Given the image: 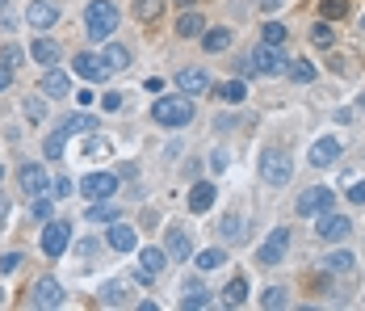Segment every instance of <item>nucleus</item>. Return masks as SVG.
I'll list each match as a JSON object with an SVG mask.
<instances>
[{
    "mask_svg": "<svg viewBox=\"0 0 365 311\" xmlns=\"http://www.w3.org/2000/svg\"><path fill=\"white\" fill-rule=\"evenodd\" d=\"M223 261H227L223 249H206V253H198V270H219Z\"/></svg>",
    "mask_w": 365,
    "mask_h": 311,
    "instance_id": "nucleus-38",
    "label": "nucleus"
},
{
    "mask_svg": "<svg viewBox=\"0 0 365 311\" xmlns=\"http://www.w3.org/2000/svg\"><path fill=\"white\" fill-rule=\"evenodd\" d=\"M92 126H97V122H92L88 114H71V118H63L59 131H63V135H80V131H92Z\"/></svg>",
    "mask_w": 365,
    "mask_h": 311,
    "instance_id": "nucleus-35",
    "label": "nucleus"
},
{
    "mask_svg": "<svg viewBox=\"0 0 365 311\" xmlns=\"http://www.w3.org/2000/svg\"><path fill=\"white\" fill-rule=\"evenodd\" d=\"M349 202L365 206V181H353V185H349Z\"/></svg>",
    "mask_w": 365,
    "mask_h": 311,
    "instance_id": "nucleus-46",
    "label": "nucleus"
},
{
    "mask_svg": "<svg viewBox=\"0 0 365 311\" xmlns=\"http://www.w3.org/2000/svg\"><path fill=\"white\" fill-rule=\"evenodd\" d=\"M319 13H324V21H340V17H349V0H319Z\"/></svg>",
    "mask_w": 365,
    "mask_h": 311,
    "instance_id": "nucleus-36",
    "label": "nucleus"
},
{
    "mask_svg": "<svg viewBox=\"0 0 365 311\" xmlns=\"http://www.w3.org/2000/svg\"><path fill=\"white\" fill-rule=\"evenodd\" d=\"M135 244H139L135 227H130V223H122V219H113V223H109V249H118V253H130Z\"/></svg>",
    "mask_w": 365,
    "mask_h": 311,
    "instance_id": "nucleus-19",
    "label": "nucleus"
},
{
    "mask_svg": "<svg viewBox=\"0 0 365 311\" xmlns=\"http://www.w3.org/2000/svg\"><path fill=\"white\" fill-rule=\"evenodd\" d=\"M135 17H139V21H156V17H164V0H135Z\"/></svg>",
    "mask_w": 365,
    "mask_h": 311,
    "instance_id": "nucleus-34",
    "label": "nucleus"
},
{
    "mask_svg": "<svg viewBox=\"0 0 365 311\" xmlns=\"http://www.w3.org/2000/svg\"><path fill=\"white\" fill-rule=\"evenodd\" d=\"M113 25H118V4H113V0H92V4L84 8V34H88L92 42L109 38Z\"/></svg>",
    "mask_w": 365,
    "mask_h": 311,
    "instance_id": "nucleus-1",
    "label": "nucleus"
},
{
    "mask_svg": "<svg viewBox=\"0 0 365 311\" xmlns=\"http://www.w3.org/2000/svg\"><path fill=\"white\" fill-rule=\"evenodd\" d=\"M113 219H122V215H118V206L109 198H101V202L88 206V223H113Z\"/></svg>",
    "mask_w": 365,
    "mask_h": 311,
    "instance_id": "nucleus-25",
    "label": "nucleus"
},
{
    "mask_svg": "<svg viewBox=\"0 0 365 311\" xmlns=\"http://www.w3.org/2000/svg\"><path fill=\"white\" fill-rule=\"evenodd\" d=\"M63 152H67V135L55 131V135L46 139V160H63Z\"/></svg>",
    "mask_w": 365,
    "mask_h": 311,
    "instance_id": "nucleus-37",
    "label": "nucleus"
},
{
    "mask_svg": "<svg viewBox=\"0 0 365 311\" xmlns=\"http://www.w3.org/2000/svg\"><path fill=\"white\" fill-rule=\"evenodd\" d=\"M67 244H71V223L50 219V223L42 227V253H46V257H63Z\"/></svg>",
    "mask_w": 365,
    "mask_h": 311,
    "instance_id": "nucleus-4",
    "label": "nucleus"
},
{
    "mask_svg": "<svg viewBox=\"0 0 365 311\" xmlns=\"http://www.w3.org/2000/svg\"><path fill=\"white\" fill-rule=\"evenodd\" d=\"M29 59H34V63H42V67H55V63L63 59V46H59L55 38H38V42L29 46Z\"/></svg>",
    "mask_w": 365,
    "mask_h": 311,
    "instance_id": "nucleus-17",
    "label": "nucleus"
},
{
    "mask_svg": "<svg viewBox=\"0 0 365 311\" xmlns=\"http://www.w3.org/2000/svg\"><path fill=\"white\" fill-rule=\"evenodd\" d=\"M50 190H55V198H67V194H71V181H67V177H55Z\"/></svg>",
    "mask_w": 365,
    "mask_h": 311,
    "instance_id": "nucleus-48",
    "label": "nucleus"
},
{
    "mask_svg": "<svg viewBox=\"0 0 365 311\" xmlns=\"http://www.w3.org/2000/svg\"><path fill=\"white\" fill-rule=\"evenodd\" d=\"M105 63H109V72H122V67H130V51L122 42H109L105 46Z\"/></svg>",
    "mask_w": 365,
    "mask_h": 311,
    "instance_id": "nucleus-29",
    "label": "nucleus"
},
{
    "mask_svg": "<svg viewBox=\"0 0 365 311\" xmlns=\"http://www.w3.org/2000/svg\"><path fill=\"white\" fill-rule=\"evenodd\" d=\"M0 177H4V164H0Z\"/></svg>",
    "mask_w": 365,
    "mask_h": 311,
    "instance_id": "nucleus-57",
    "label": "nucleus"
},
{
    "mask_svg": "<svg viewBox=\"0 0 365 311\" xmlns=\"http://www.w3.org/2000/svg\"><path fill=\"white\" fill-rule=\"evenodd\" d=\"M4 4H8V0H0V8H4Z\"/></svg>",
    "mask_w": 365,
    "mask_h": 311,
    "instance_id": "nucleus-56",
    "label": "nucleus"
},
{
    "mask_svg": "<svg viewBox=\"0 0 365 311\" xmlns=\"http://www.w3.org/2000/svg\"><path fill=\"white\" fill-rule=\"evenodd\" d=\"M277 4H282V0H261V8H265V13H273Z\"/></svg>",
    "mask_w": 365,
    "mask_h": 311,
    "instance_id": "nucleus-52",
    "label": "nucleus"
},
{
    "mask_svg": "<svg viewBox=\"0 0 365 311\" xmlns=\"http://www.w3.org/2000/svg\"><path fill=\"white\" fill-rule=\"evenodd\" d=\"M177 84H181V93H189V97H193V93L202 97V93H210V88H214V84H210V76H206L202 67H181V72H177Z\"/></svg>",
    "mask_w": 365,
    "mask_h": 311,
    "instance_id": "nucleus-14",
    "label": "nucleus"
},
{
    "mask_svg": "<svg viewBox=\"0 0 365 311\" xmlns=\"http://www.w3.org/2000/svg\"><path fill=\"white\" fill-rule=\"evenodd\" d=\"M189 257H193L189 236H185L181 227H172V232H168V261H189Z\"/></svg>",
    "mask_w": 365,
    "mask_h": 311,
    "instance_id": "nucleus-20",
    "label": "nucleus"
},
{
    "mask_svg": "<svg viewBox=\"0 0 365 311\" xmlns=\"http://www.w3.org/2000/svg\"><path fill=\"white\" fill-rule=\"evenodd\" d=\"M227 164H231V156H227V152L219 147V152L210 156V168H214V173H227Z\"/></svg>",
    "mask_w": 365,
    "mask_h": 311,
    "instance_id": "nucleus-44",
    "label": "nucleus"
},
{
    "mask_svg": "<svg viewBox=\"0 0 365 311\" xmlns=\"http://www.w3.org/2000/svg\"><path fill=\"white\" fill-rule=\"evenodd\" d=\"M84 152H88V156H105V152H109V143H105V139H88V143H84Z\"/></svg>",
    "mask_w": 365,
    "mask_h": 311,
    "instance_id": "nucleus-45",
    "label": "nucleus"
},
{
    "mask_svg": "<svg viewBox=\"0 0 365 311\" xmlns=\"http://www.w3.org/2000/svg\"><path fill=\"white\" fill-rule=\"evenodd\" d=\"M315 232H319V240H328V244H340V240H349V236H353V223H349L345 215H332V211H324Z\"/></svg>",
    "mask_w": 365,
    "mask_h": 311,
    "instance_id": "nucleus-7",
    "label": "nucleus"
},
{
    "mask_svg": "<svg viewBox=\"0 0 365 311\" xmlns=\"http://www.w3.org/2000/svg\"><path fill=\"white\" fill-rule=\"evenodd\" d=\"M290 173H294V160H290L286 152L269 147V152L261 156V177H265L269 185H286V181H290Z\"/></svg>",
    "mask_w": 365,
    "mask_h": 311,
    "instance_id": "nucleus-3",
    "label": "nucleus"
},
{
    "mask_svg": "<svg viewBox=\"0 0 365 311\" xmlns=\"http://www.w3.org/2000/svg\"><path fill=\"white\" fill-rule=\"evenodd\" d=\"M139 265L151 270V274H160V270L168 265V253H160V249H143V253H139Z\"/></svg>",
    "mask_w": 365,
    "mask_h": 311,
    "instance_id": "nucleus-33",
    "label": "nucleus"
},
{
    "mask_svg": "<svg viewBox=\"0 0 365 311\" xmlns=\"http://www.w3.org/2000/svg\"><path fill=\"white\" fill-rule=\"evenodd\" d=\"M361 34H365V13H361Z\"/></svg>",
    "mask_w": 365,
    "mask_h": 311,
    "instance_id": "nucleus-55",
    "label": "nucleus"
},
{
    "mask_svg": "<svg viewBox=\"0 0 365 311\" xmlns=\"http://www.w3.org/2000/svg\"><path fill=\"white\" fill-rule=\"evenodd\" d=\"M286 72H290V80H298V84H311V80H315V67H311L307 59H290Z\"/></svg>",
    "mask_w": 365,
    "mask_h": 311,
    "instance_id": "nucleus-32",
    "label": "nucleus"
},
{
    "mask_svg": "<svg viewBox=\"0 0 365 311\" xmlns=\"http://www.w3.org/2000/svg\"><path fill=\"white\" fill-rule=\"evenodd\" d=\"M332 198H336V194L324 190V185H319V190H307V194L298 198V215H324V211H332Z\"/></svg>",
    "mask_w": 365,
    "mask_h": 311,
    "instance_id": "nucleus-16",
    "label": "nucleus"
},
{
    "mask_svg": "<svg viewBox=\"0 0 365 311\" xmlns=\"http://www.w3.org/2000/svg\"><path fill=\"white\" fill-rule=\"evenodd\" d=\"M340 152H345V147H340V139L324 135V139H315V143H311V164H315V168H332V164L340 160Z\"/></svg>",
    "mask_w": 365,
    "mask_h": 311,
    "instance_id": "nucleus-12",
    "label": "nucleus"
},
{
    "mask_svg": "<svg viewBox=\"0 0 365 311\" xmlns=\"http://www.w3.org/2000/svg\"><path fill=\"white\" fill-rule=\"evenodd\" d=\"M311 42H315V46H332V42H336V29H332L328 21H319V25L311 29Z\"/></svg>",
    "mask_w": 365,
    "mask_h": 311,
    "instance_id": "nucleus-39",
    "label": "nucleus"
},
{
    "mask_svg": "<svg viewBox=\"0 0 365 311\" xmlns=\"http://www.w3.org/2000/svg\"><path fill=\"white\" fill-rule=\"evenodd\" d=\"M122 101H126L122 93H105V97H101V105H105V110H122Z\"/></svg>",
    "mask_w": 365,
    "mask_h": 311,
    "instance_id": "nucleus-47",
    "label": "nucleus"
},
{
    "mask_svg": "<svg viewBox=\"0 0 365 311\" xmlns=\"http://www.w3.org/2000/svg\"><path fill=\"white\" fill-rule=\"evenodd\" d=\"M151 118L160 122V126H189L193 122V97L185 93V97H160L156 105H151Z\"/></svg>",
    "mask_w": 365,
    "mask_h": 311,
    "instance_id": "nucleus-2",
    "label": "nucleus"
},
{
    "mask_svg": "<svg viewBox=\"0 0 365 311\" xmlns=\"http://www.w3.org/2000/svg\"><path fill=\"white\" fill-rule=\"evenodd\" d=\"M71 67H76V76H84L88 84H101V80L109 76V63H105V55H92V51L76 55V59H71Z\"/></svg>",
    "mask_w": 365,
    "mask_h": 311,
    "instance_id": "nucleus-6",
    "label": "nucleus"
},
{
    "mask_svg": "<svg viewBox=\"0 0 365 311\" xmlns=\"http://www.w3.org/2000/svg\"><path fill=\"white\" fill-rule=\"evenodd\" d=\"M286 249H290V227H273L269 240L261 244L256 261H261V265H282V261H286Z\"/></svg>",
    "mask_w": 365,
    "mask_h": 311,
    "instance_id": "nucleus-5",
    "label": "nucleus"
},
{
    "mask_svg": "<svg viewBox=\"0 0 365 311\" xmlns=\"http://www.w3.org/2000/svg\"><path fill=\"white\" fill-rule=\"evenodd\" d=\"M353 261H357V257H353L349 249H336V253L324 261V270H328V274H349V270H353Z\"/></svg>",
    "mask_w": 365,
    "mask_h": 311,
    "instance_id": "nucleus-30",
    "label": "nucleus"
},
{
    "mask_svg": "<svg viewBox=\"0 0 365 311\" xmlns=\"http://www.w3.org/2000/svg\"><path fill=\"white\" fill-rule=\"evenodd\" d=\"M67 93H71V76H67V72H59V67H46V76H42V97L63 101Z\"/></svg>",
    "mask_w": 365,
    "mask_h": 311,
    "instance_id": "nucleus-15",
    "label": "nucleus"
},
{
    "mask_svg": "<svg viewBox=\"0 0 365 311\" xmlns=\"http://www.w3.org/2000/svg\"><path fill=\"white\" fill-rule=\"evenodd\" d=\"M244 299H248V278L235 274V278L227 282V291H223V303H227V307H240Z\"/></svg>",
    "mask_w": 365,
    "mask_h": 311,
    "instance_id": "nucleus-27",
    "label": "nucleus"
},
{
    "mask_svg": "<svg viewBox=\"0 0 365 311\" xmlns=\"http://www.w3.org/2000/svg\"><path fill=\"white\" fill-rule=\"evenodd\" d=\"M4 215H8V202H4V194H0V219H4Z\"/></svg>",
    "mask_w": 365,
    "mask_h": 311,
    "instance_id": "nucleus-53",
    "label": "nucleus"
},
{
    "mask_svg": "<svg viewBox=\"0 0 365 311\" xmlns=\"http://www.w3.org/2000/svg\"><path fill=\"white\" fill-rule=\"evenodd\" d=\"M286 303H290V299H286V291H282V286H269V291H265V295H261V307H286Z\"/></svg>",
    "mask_w": 365,
    "mask_h": 311,
    "instance_id": "nucleus-40",
    "label": "nucleus"
},
{
    "mask_svg": "<svg viewBox=\"0 0 365 311\" xmlns=\"http://www.w3.org/2000/svg\"><path fill=\"white\" fill-rule=\"evenodd\" d=\"M17 265H21V253H8V257H4V261H0V270H4V274H13V270H17Z\"/></svg>",
    "mask_w": 365,
    "mask_h": 311,
    "instance_id": "nucleus-50",
    "label": "nucleus"
},
{
    "mask_svg": "<svg viewBox=\"0 0 365 311\" xmlns=\"http://www.w3.org/2000/svg\"><path fill=\"white\" fill-rule=\"evenodd\" d=\"M214 97H219V101H227V105H240V101L248 97V84H244V80H227V84H219V88H214Z\"/></svg>",
    "mask_w": 365,
    "mask_h": 311,
    "instance_id": "nucleus-24",
    "label": "nucleus"
},
{
    "mask_svg": "<svg viewBox=\"0 0 365 311\" xmlns=\"http://www.w3.org/2000/svg\"><path fill=\"white\" fill-rule=\"evenodd\" d=\"M219 232H223V240H227V244H244V236H248L240 215H227V219L219 223Z\"/></svg>",
    "mask_w": 365,
    "mask_h": 311,
    "instance_id": "nucleus-26",
    "label": "nucleus"
},
{
    "mask_svg": "<svg viewBox=\"0 0 365 311\" xmlns=\"http://www.w3.org/2000/svg\"><path fill=\"white\" fill-rule=\"evenodd\" d=\"M80 190H84L92 202H101V198H113V194H118V177H113V173H88V177L80 181Z\"/></svg>",
    "mask_w": 365,
    "mask_h": 311,
    "instance_id": "nucleus-10",
    "label": "nucleus"
},
{
    "mask_svg": "<svg viewBox=\"0 0 365 311\" xmlns=\"http://www.w3.org/2000/svg\"><path fill=\"white\" fill-rule=\"evenodd\" d=\"M177 34H181V38H198V34H206V17H202V13H181Z\"/></svg>",
    "mask_w": 365,
    "mask_h": 311,
    "instance_id": "nucleus-23",
    "label": "nucleus"
},
{
    "mask_svg": "<svg viewBox=\"0 0 365 311\" xmlns=\"http://www.w3.org/2000/svg\"><path fill=\"white\" fill-rule=\"evenodd\" d=\"M206 303H210L206 286H202V282H185V299H181V307L193 311V307H206Z\"/></svg>",
    "mask_w": 365,
    "mask_h": 311,
    "instance_id": "nucleus-28",
    "label": "nucleus"
},
{
    "mask_svg": "<svg viewBox=\"0 0 365 311\" xmlns=\"http://www.w3.org/2000/svg\"><path fill=\"white\" fill-rule=\"evenodd\" d=\"M25 118H29V122H42V118H46V105H42L38 97H29V101H25Z\"/></svg>",
    "mask_w": 365,
    "mask_h": 311,
    "instance_id": "nucleus-42",
    "label": "nucleus"
},
{
    "mask_svg": "<svg viewBox=\"0 0 365 311\" xmlns=\"http://www.w3.org/2000/svg\"><path fill=\"white\" fill-rule=\"evenodd\" d=\"M8 84H13V67H8V63H4V59H0V93H4V88H8Z\"/></svg>",
    "mask_w": 365,
    "mask_h": 311,
    "instance_id": "nucleus-51",
    "label": "nucleus"
},
{
    "mask_svg": "<svg viewBox=\"0 0 365 311\" xmlns=\"http://www.w3.org/2000/svg\"><path fill=\"white\" fill-rule=\"evenodd\" d=\"M177 4H185V8H189V4H198V0H177Z\"/></svg>",
    "mask_w": 365,
    "mask_h": 311,
    "instance_id": "nucleus-54",
    "label": "nucleus"
},
{
    "mask_svg": "<svg viewBox=\"0 0 365 311\" xmlns=\"http://www.w3.org/2000/svg\"><path fill=\"white\" fill-rule=\"evenodd\" d=\"M214 198H219V190H214L210 181H198V185L189 190V211H193V215H206V211L214 206Z\"/></svg>",
    "mask_w": 365,
    "mask_h": 311,
    "instance_id": "nucleus-18",
    "label": "nucleus"
},
{
    "mask_svg": "<svg viewBox=\"0 0 365 311\" xmlns=\"http://www.w3.org/2000/svg\"><path fill=\"white\" fill-rule=\"evenodd\" d=\"M25 21H29L34 29H50V25H59V4H50V0H29Z\"/></svg>",
    "mask_w": 365,
    "mask_h": 311,
    "instance_id": "nucleus-11",
    "label": "nucleus"
},
{
    "mask_svg": "<svg viewBox=\"0 0 365 311\" xmlns=\"http://www.w3.org/2000/svg\"><path fill=\"white\" fill-rule=\"evenodd\" d=\"M231 126H235V114H219L214 118V131H231Z\"/></svg>",
    "mask_w": 365,
    "mask_h": 311,
    "instance_id": "nucleus-49",
    "label": "nucleus"
},
{
    "mask_svg": "<svg viewBox=\"0 0 365 311\" xmlns=\"http://www.w3.org/2000/svg\"><path fill=\"white\" fill-rule=\"evenodd\" d=\"M17 181H21V190H25L29 198H42V194L50 190V181H46V168H42V164H21Z\"/></svg>",
    "mask_w": 365,
    "mask_h": 311,
    "instance_id": "nucleus-13",
    "label": "nucleus"
},
{
    "mask_svg": "<svg viewBox=\"0 0 365 311\" xmlns=\"http://www.w3.org/2000/svg\"><path fill=\"white\" fill-rule=\"evenodd\" d=\"M290 38V29L282 25V21H265V29H261V42H269V46H282Z\"/></svg>",
    "mask_w": 365,
    "mask_h": 311,
    "instance_id": "nucleus-31",
    "label": "nucleus"
},
{
    "mask_svg": "<svg viewBox=\"0 0 365 311\" xmlns=\"http://www.w3.org/2000/svg\"><path fill=\"white\" fill-rule=\"evenodd\" d=\"M29 215H34V219H42V223H50V198H46V194H42V198H34V202H29Z\"/></svg>",
    "mask_w": 365,
    "mask_h": 311,
    "instance_id": "nucleus-41",
    "label": "nucleus"
},
{
    "mask_svg": "<svg viewBox=\"0 0 365 311\" xmlns=\"http://www.w3.org/2000/svg\"><path fill=\"white\" fill-rule=\"evenodd\" d=\"M0 59H4L8 67H21V63H25V51H21V46H4V55H0Z\"/></svg>",
    "mask_w": 365,
    "mask_h": 311,
    "instance_id": "nucleus-43",
    "label": "nucleus"
},
{
    "mask_svg": "<svg viewBox=\"0 0 365 311\" xmlns=\"http://www.w3.org/2000/svg\"><path fill=\"white\" fill-rule=\"evenodd\" d=\"M202 46H206L210 55L227 51V46H231V29H227V25H214V29H206V34H202Z\"/></svg>",
    "mask_w": 365,
    "mask_h": 311,
    "instance_id": "nucleus-21",
    "label": "nucleus"
},
{
    "mask_svg": "<svg viewBox=\"0 0 365 311\" xmlns=\"http://www.w3.org/2000/svg\"><path fill=\"white\" fill-rule=\"evenodd\" d=\"M29 303H34V307H46V311L63 307V286H59L55 278H38L34 291H29Z\"/></svg>",
    "mask_w": 365,
    "mask_h": 311,
    "instance_id": "nucleus-8",
    "label": "nucleus"
},
{
    "mask_svg": "<svg viewBox=\"0 0 365 311\" xmlns=\"http://www.w3.org/2000/svg\"><path fill=\"white\" fill-rule=\"evenodd\" d=\"M105 307H130V291L122 286V282H109V286H101V295H97Z\"/></svg>",
    "mask_w": 365,
    "mask_h": 311,
    "instance_id": "nucleus-22",
    "label": "nucleus"
},
{
    "mask_svg": "<svg viewBox=\"0 0 365 311\" xmlns=\"http://www.w3.org/2000/svg\"><path fill=\"white\" fill-rule=\"evenodd\" d=\"M252 59H256V72H261V76H282V72H286V55H282L277 46H269V42H261V46L252 51Z\"/></svg>",
    "mask_w": 365,
    "mask_h": 311,
    "instance_id": "nucleus-9",
    "label": "nucleus"
}]
</instances>
